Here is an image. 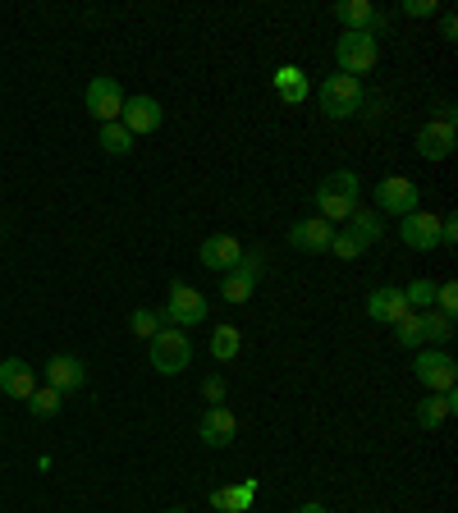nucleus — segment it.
Returning a JSON list of instances; mask_svg holds the SVG:
<instances>
[{
    "label": "nucleus",
    "mask_w": 458,
    "mask_h": 513,
    "mask_svg": "<svg viewBox=\"0 0 458 513\" xmlns=\"http://www.w3.org/2000/svg\"><path fill=\"white\" fill-rule=\"evenodd\" d=\"M358 193H362V179L353 170H335V175L321 179L317 188V216L339 225V220H349L358 211Z\"/></svg>",
    "instance_id": "nucleus-1"
},
{
    "label": "nucleus",
    "mask_w": 458,
    "mask_h": 513,
    "mask_svg": "<svg viewBox=\"0 0 458 513\" xmlns=\"http://www.w3.org/2000/svg\"><path fill=\"white\" fill-rule=\"evenodd\" d=\"M362 106H367V92H362L358 78L330 74L326 83H321V115H326V120H353Z\"/></svg>",
    "instance_id": "nucleus-2"
},
{
    "label": "nucleus",
    "mask_w": 458,
    "mask_h": 513,
    "mask_svg": "<svg viewBox=\"0 0 458 513\" xmlns=\"http://www.w3.org/2000/svg\"><path fill=\"white\" fill-rule=\"evenodd\" d=\"M335 65H339V74H349L362 83V74H371V69L381 65V46H376L371 33H344L335 42Z\"/></svg>",
    "instance_id": "nucleus-3"
},
{
    "label": "nucleus",
    "mask_w": 458,
    "mask_h": 513,
    "mask_svg": "<svg viewBox=\"0 0 458 513\" xmlns=\"http://www.w3.org/2000/svg\"><path fill=\"white\" fill-rule=\"evenodd\" d=\"M152 349H147V358H152V367L161 376H179V372H188V362H193V344H188V335L184 330H175V326H165L156 339H147Z\"/></svg>",
    "instance_id": "nucleus-4"
},
{
    "label": "nucleus",
    "mask_w": 458,
    "mask_h": 513,
    "mask_svg": "<svg viewBox=\"0 0 458 513\" xmlns=\"http://www.w3.org/2000/svg\"><path fill=\"white\" fill-rule=\"evenodd\" d=\"M165 321L175 330H188V326H202V321L211 317V307H207V294H197L193 284H184V280H175L170 284V298H165Z\"/></svg>",
    "instance_id": "nucleus-5"
},
{
    "label": "nucleus",
    "mask_w": 458,
    "mask_h": 513,
    "mask_svg": "<svg viewBox=\"0 0 458 513\" xmlns=\"http://www.w3.org/2000/svg\"><path fill=\"white\" fill-rule=\"evenodd\" d=\"M413 376L426 385V394H445V390H454V381H458V362L449 358L445 349H417Z\"/></svg>",
    "instance_id": "nucleus-6"
},
{
    "label": "nucleus",
    "mask_w": 458,
    "mask_h": 513,
    "mask_svg": "<svg viewBox=\"0 0 458 513\" xmlns=\"http://www.w3.org/2000/svg\"><path fill=\"white\" fill-rule=\"evenodd\" d=\"M417 202H422V193H417V184L413 179H404V175H390V179L376 184V211H381V216L404 220V216H413L417 211Z\"/></svg>",
    "instance_id": "nucleus-7"
},
{
    "label": "nucleus",
    "mask_w": 458,
    "mask_h": 513,
    "mask_svg": "<svg viewBox=\"0 0 458 513\" xmlns=\"http://www.w3.org/2000/svg\"><path fill=\"white\" fill-rule=\"evenodd\" d=\"M197 262L207 266V271L216 275H229L243 266V243L234 239V234H211V239H202V248H197Z\"/></svg>",
    "instance_id": "nucleus-8"
},
{
    "label": "nucleus",
    "mask_w": 458,
    "mask_h": 513,
    "mask_svg": "<svg viewBox=\"0 0 458 513\" xmlns=\"http://www.w3.org/2000/svg\"><path fill=\"white\" fill-rule=\"evenodd\" d=\"M120 110H124V88L115 83L110 74H101V78H92L88 83V115L97 124H115L120 120Z\"/></svg>",
    "instance_id": "nucleus-9"
},
{
    "label": "nucleus",
    "mask_w": 458,
    "mask_h": 513,
    "mask_svg": "<svg viewBox=\"0 0 458 513\" xmlns=\"http://www.w3.org/2000/svg\"><path fill=\"white\" fill-rule=\"evenodd\" d=\"M257 275H262V252H243V266L239 271H229L225 280H220V298L225 303H248L252 294H257Z\"/></svg>",
    "instance_id": "nucleus-10"
},
{
    "label": "nucleus",
    "mask_w": 458,
    "mask_h": 513,
    "mask_svg": "<svg viewBox=\"0 0 458 513\" xmlns=\"http://www.w3.org/2000/svg\"><path fill=\"white\" fill-rule=\"evenodd\" d=\"M454 120H426L422 129H417V156L422 161H449L454 156Z\"/></svg>",
    "instance_id": "nucleus-11"
},
{
    "label": "nucleus",
    "mask_w": 458,
    "mask_h": 513,
    "mask_svg": "<svg viewBox=\"0 0 458 513\" xmlns=\"http://www.w3.org/2000/svg\"><path fill=\"white\" fill-rule=\"evenodd\" d=\"M197 436H202V445H211V449H229L234 440H239V417L229 413L225 404L207 408L202 422H197Z\"/></svg>",
    "instance_id": "nucleus-12"
},
{
    "label": "nucleus",
    "mask_w": 458,
    "mask_h": 513,
    "mask_svg": "<svg viewBox=\"0 0 458 513\" xmlns=\"http://www.w3.org/2000/svg\"><path fill=\"white\" fill-rule=\"evenodd\" d=\"M335 19L344 23V33H371V37H376L385 23H390L381 10H376V5H371V0H339V5H335Z\"/></svg>",
    "instance_id": "nucleus-13"
},
{
    "label": "nucleus",
    "mask_w": 458,
    "mask_h": 513,
    "mask_svg": "<svg viewBox=\"0 0 458 513\" xmlns=\"http://www.w3.org/2000/svg\"><path fill=\"white\" fill-rule=\"evenodd\" d=\"M165 120V110L156 97H124V110H120V124L133 133V138H142V133H156Z\"/></svg>",
    "instance_id": "nucleus-14"
},
{
    "label": "nucleus",
    "mask_w": 458,
    "mask_h": 513,
    "mask_svg": "<svg viewBox=\"0 0 458 513\" xmlns=\"http://www.w3.org/2000/svg\"><path fill=\"white\" fill-rule=\"evenodd\" d=\"M399 239H404V248H413V252L440 248V216H431V211H413V216H404L399 220Z\"/></svg>",
    "instance_id": "nucleus-15"
},
{
    "label": "nucleus",
    "mask_w": 458,
    "mask_h": 513,
    "mask_svg": "<svg viewBox=\"0 0 458 513\" xmlns=\"http://www.w3.org/2000/svg\"><path fill=\"white\" fill-rule=\"evenodd\" d=\"M330 239H335V225L321 216L312 220H294V230H289V248L307 252V257H321V252H330Z\"/></svg>",
    "instance_id": "nucleus-16"
},
{
    "label": "nucleus",
    "mask_w": 458,
    "mask_h": 513,
    "mask_svg": "<svg viewBox=\"0 0 458 513\" xmlns=\"http://www.w3.org/2000/svg\"><path fill=\"white\" fill-rule=\"evenodd\" d=\"M46 385L60 394H74L88 385V367L74 358V353H55L51 362H46Z\"/></svg>",
    "instance_id": "nucleus-17"
},
{
    "label": "nucleus",
    "mask_w": 458,
    "mask_h": 513,
    "mask_svg": "<svg viewBox=\"0 0 458 513\" xmlns=\"http://www.w3.org/2000/svg\"><path fill=\"white\" fill-rule=\"evenodd\" d=\"M367 317L376 321V326H394V321H404V317H408V298H404V289H394V284L376 289V294L367 298Z\"/></svg>",
    "instance_id": "nucleus-18"
},
{
    "label": "nucleus",
    "mask_w": 458,
    "mask_h": 513,
    "mask_svg": "<svg viewBox=\"0 0 458 513\" xmlns=\"http://www.w3.org/2000/svg\"><path fill=\"white\" fill-rule=\"evenodd\" d=\"M37 390V372L28 367L23 358H5L0 362V394H10V399H23L28 404V394Z\"/></svg>",
    "instance_id": "nucleus-19"
},
{
    "label": "nucleus",
    "mask_w": 458,
    "mask_h": 513,
    "mask_svg": "<svg viewBox=\"0 0 458 513\" xmlns=\"http://www.w3.org/2000/svg\"><path fill=\"white\" fill-rule=\"evenodd\" d=\"M454 408H458V394L454 390L426 394L422 404H417V426H422V431H436V426H445L449 417H454Z\"/></svg>",
    "instance_id": "nucleus-20"
},
{
    "label": "nucleus",
    "mask_w": 458,
    "mask_h": 513,
    "mask_svg": "<svg viewBox=\"0 0 458 513\" xmlns=\"http://www.w3.org/2000/svg\"><path fill=\"white\" fill-rule=\"evenodd\" d=\"M275 92L284 97V106H303L312 97V83H307V74L298 65H280L275 69Z\"/></svg>",
    "instance_id": "nucleus-21"
},
{
    "label": "nucleus",
    "mask_w": 458,
    "mask_h": 513,
    "mask_svg": "<svg viewBox=\"0 0 458 513\" xmlns=\"http://www.w3.org/2000/svg\"><path fill=\"white\" fill-rule=\"evenodd\" d=\"M252 500H257V486H252V481H243V486H220V491H211V504H216L220 513H243Z\"/></svg>",
    "instance_id": "nucleus-22"
},
{
    "label": "nucleus",
    "mask_w": 458,
    "mask_h": 513,
    "mask_svg": "<svg viewBox=\"0 0 458 513\" xmlns=\"http://www.w3.org/2000/svg\"><path fill=\"white\" fill-rule=\"evenodd\" d=\"M422 317V344H431V349H440V344H449L454 339V317H445V312H417Z\"/></svg>",
    "instance_id": "nucleus-23"
},
{
    "label": "nucleus",
    "mask_w": 458,
    "mask_h": 513,
    "mask_svg": "<svg viewBox=\"0 0 458 513\" xmlns=\"http://www.w3.org/2000/svg\"><path fill=\"white\" fill-rule=\"evenodd\" d=\"M239 353H243L239 326H216V330H211V358H216V362H234Z\"/></svg>",
    "instance_id": "nucleus-24"
},
{
    "label": "nucleus",
    "mask_w": 458,
    "mask_h": 513,
    "mask_svg": "<svg viewBox=\"0 0 458 513\" xmlns=\"http://www.w3.org/2000/svg\"><path fill=\"white\" fill-rule=\"evenodd\" d=\"M165 326H170V321H165V312H156V307H138V312L129 317V330L138 339H156Z\"/></svg>",
    "instance_id": "nucleus-25"
},
{
    "label": "nucleus",
    "mask_w": 458,
    "mask_h": 513,
    "mask_svg": "<svg viewBox=\"0 0 458 513\" xmlns=\"http://www.w3.org/2000/svg\"><path fill=\"white\" fill-rule=\"evenodd\" d=\"M101 147H106L110 156H129L133 147H138V138H133L120 120H115V124H101Z\"/></svg>",
    "instance_id": "nucleus-26"
},
{
    "label": "nucleus",
    "mask_w": 458,
    "mask_h": 513,
    "mask_svg": "<svg viewBox=\"0 0 458 513\" xmlns=\"http://www.w3.org/2000/svg\"><path fill=\"white\" fill-rule=\"evenodd\" d=\"M60 404H65V394H60V390H51V385H37V390L28 394V413H33V417H42V422H46V417H55V413H60Z\"/></svg>",
    "instance_id": "nucleus-27"
},
{
    "label": "nucleus",
    "mask_w": 458,
    "mask_h": 513,
    "mask_svg": "<svg viewBox=\"0 0 458 513\" xmlns=\"http://www.w3.org/2000/svg\"><path fill=\"white\" fill-rule=\"evenodd\" d=\"M349 230H358L367 243H381V239H385V216H381V211H362V207H358V211L349 216Z\"/></svg>",
    "instance_id": "nucleus-28"
},
{
    "label": "nucleus",
    "mask_w": 458,
    "mask_h": 513,
    "mask_svg": "<svg viewBox=\"0 0 458 513\" xmlns=\"http://www.w3.org/2000/svg\"><path fill=\"white\" fill-rule=\"evenodd\" d=\"M367 248H371V243L362 239L358 230H335V239H330V252H335L339 262H353V257H362Z\"/></svg>",
    "instance_id": "nucleus-29"
},
{
    "label": "nucleus",
    "mask_w": 458,
    "mask_h": 513,
    "mask_svg": "<svg viewBox=\"0 0 458 513\" xmlns=\"http://www.w3.org/2000/svg\"><path fill=\"white\" fill-rule=\"evenodd\" d=\"M394 344H399V349H422V317H417V312H408L404 321H394Z\"/></svg>",
    "instance_id": "nucleus-30"
},
{
    "label": "nucleus",
    "mask_w": 458,
    "mask_h": 513,
    "mask_svg": "<svg viewBox=\"0 0 458 513\" xmlns=\"http://www.w3.org/2000/svg\"><path fill=\"white\" fill-rule=\"evenodd\" d=\"M404 298H408V312H431V307H436V280L404 284Z\"/></svg>",
    "instance_id": "nucleus-31"
},
{
    "label": "nucleus",
    "mask_w": 458,
    "mask_h": 513,
    "mask_svg": "<svg viewBox=\"0 0 458 513\" xmlns=\"http://www.w3.org/2000/svg\"><path fill=\"white\" fill-rule=\"evenodd\" d=\"M436 312H445V317H454L458 312V284L454 280L436 284Z\"/></svg>",
    "instance_id": "nucleus-32"
},
{
    "label": "nucleus",
    "mask_w": 458,
    "mask_h": 513,
    "mask_svg": "<svg viewBox=\"0 0 458 513\" xmlns=\"http://www.w3.org/2000/svg\"><path fill=\"white\" fill-rule=\"evenodd\" d=\"M399 10H404L408 19H436V14H440V0H404Z\"/></svg>",
    "instance_id": "nucleus-33"
},
{
    "label": "nucleus",
    "mask_w": 458,
    "mask_h": 513,
    "mask_svg": "<svg viewBox=\"0 0 458 513\" xmlns=\"http://www.w3.org/2000/svg\"><path fill=\"white\" fill-rule=\"evenodd\" d=\"M202 394H207L211 408L225 404V376H207V381H202Z\"/></svg>",
    "instance_id": "nucleus-34"
},
{
    "label": "nucleus",
    "mask_w": 458,
    "mask_h": 513,
    "mask_svg": "<svg viewBox=\"0 0 458 513\" xmlns=\"http://www.w3.org/2000/svg\"><path fill=\"white\" fill-rule=\"evenodd\" d=\"M454 243H458V220L440 216V248H454Z\"/></svg>",
    "instance_id": "nucleus-35"
},
{
    "label": "nucleus",
    "mask_w": 458,
    "mask_h": 513,
    "mask_svg": "<svg viewBox=\"0 0 458 513\" xmlns=\"http://www.w3.org/2000/svg\"><path fill=\"white\" fill-rule=\"evenodd\" d=\"M440 37H445V42H458V19L454 14H440Z\"/></svg>",
    "instance_id": "nucleus-36"
},
{
    "label": "nucleus",
    "mask_w": 458,
    "mask_h": 513,
    "mask_svg": "<svg viewBox=\"0 0 458 513\" xmlns=\"http://www.w3.org/2000/svg\"><path fill=\"white\" fill-rule=\"evenodd\" d=\"M298 513H330L326 504H317V500H307V504H298Z\"/></svg>",
    "instance_id": "nucleus-37"
},
{
    "label": "nucleus",
    "mask_w": 458,
    "mask_h": 513,
    "mask_svg": "<svg viewBox=\"0 0 458 513\" xmlns=\"http://www.w3.org/2000/svg\"><path fill=\"white\" fill-rule=\"evenodd\" d=\"M165 513H188V509H165Z\"/></svg>",
    "instance_id": "nucleus-38"
}]
</instances>
